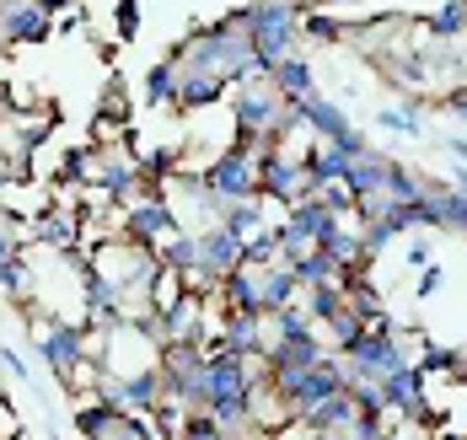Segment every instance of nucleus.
Here are the masks:
<instances>
[{
	"mask_svg": "<svg viewBox=\"0 0 467 440\" xmlns=\"http://www.w3.org/2000/svg\"><path fill=\"white\" fill-rule=\"evenodd\" d=\"M435 204H441V231H467V172H457V183H430Z\"/></svg>",
	"mask_w": 467,
	"mask_h": 440,
	"instance_id": "obj_27",
	"label": "nucleus"
},
{
	"mask_svg": "<svg viewBox=\"0 0 467 440\" xmlns=\"http://www.w3.org/2000/svg\"><path fill=\"white\" fill-rule=\"evenodd\" d=\"M317 333L327 339V349H333V354H349L355 343L366 339V317H355V306L344 301V312H338V317H327Z\"/></svg>",
	"mask_w": 467,
	"mask_h": 440,
	"instance_id": "obj_29",
	"label": "nucleus"
},
{
	"mask_svg": "<svg viewBox=\"0 0 467 440\" xmlns=\"http://www.w3.org/2000/svg\"><path fill=\"white\" fill-rule=\"evenodd\" d=\"M430 263H435V252H430V242H424V237H414V242H409V269L420 274V269H430Z\"/></svg>",
	"mask_w": 467,
	"mask_h": 440,
	"instance_id": "obj_46",
	"label": "nucleus"
},
{
	"mask_svg": "<svg viewBox=\"0 0 467 440\" xmlns=\"http://www.w3.org/2000/svg\"><path fill=\"white\" fill-rule=\"evenodd\" d=\"M424 92H414V97L403 102V107H381L376 113V129H392V135H409V140H424Z\"/></svg>",
	"mask_w": 467,
	"mask_h": 440,
	"instance_id": "obj_26",
	"label": "nucleus"
},
{
	"mask_svg": "<svg viewBox=\"0 0 467 440\" xmlns=\"http://www.w3.org/2000/svg\"><path fill=\"white\" fill-rule=\"evenodd\" d=\"M285 113V97L280 87L269 81V76H247V81H236L232 92V118H236V140H269L275 135V124H280Z\"/></svg>",
	"mask_w": 467,
	"mask_h": 440,
	"instance_id": "obj_6",
	"label": "nucleus"
},
{
	"mask_svg": "<svg viewBox=\"0 0 467 440\" xmlns=\"http://www.w3.org/2000/svg\"><path fill=\"white\" fill-rule=\"evenodd\" d=\"M150 440H167V435H150Z\"/></svg>",
	"mask_w": 467,
	"mask_h": 440,
	"instance_id": "obj_55",
	"label": "nucleus"
},
{
	"mask_svg": "<svg viewBox=\"0 0 467 440\" xmlns=\"http://www.w3.org/2000/svg\"><path fill=\"white\" fill-rule=\"evenodd\" d=\"M92 183L102 199H113V204H130V199L140 194L145 172L140 161H135V150L124 146V140H113V135H102V146L92 150Z\"/></svg>",
	"mask_w": 467,
	"mask_h": 440,
	"instance_id": "obj_8",
	"label": "nucleus"
},
{
	"mask_svg": "<svg viewBox=\"0 0 467 440\" xmlns=\"http://www.w3.org/2000/svg\"><path fill=\"white\" fill-rule=\"evenodd\" d=\"M446 150L462 161V172H467V135H446Z\"/></svg>",
	"mask_w": 467,
	"mask_h": 440,
	"instance_id": "obj_49",
	"label": "nucleus"
},
{
	"mask_svg": "<svg viewBox=\"0 0 467 440\" xmlns=\"http://www.w3.org/2000/svg\"><path fill=\"white\" fill-rule=\"evenodd\" d=\"M424 38H435V44H462L467 38V0L435 5V11L424 16Z\"/></svg>",
	"mask_w": 467,
	"mask_h": 440,
	"instance_id": "obj_25",
	"label": "nucleus"
},
{
	"mask_svg": "<svg viewBox=\"0 0 467 440\" xmlns=\"http://www.w3.org/2000/svg\"><path fill=\"white\" fill-rule=\"evenodd\" d=\"M323 354H327V339H323V333H301V339L275 343V349L264 354V365H269V376H296V371L317 365Z\"/></svg>",
	"mask_w": 467,
	"mask_h": 440,
	"instance_id": "obj_18",
	"label": "nucleus"
},
{
	"mask_svg": "<svg viewBox=\"0 0 467 440\" xmlns=\"http://www.w3.org/2000/svg\"><path fill=\"white\" fill-rule=\"evenodd\" d=\"M38 354H44V365L65 382V387H81V376L97 387V371L87 365L92 354H87V322H59V317H48L44 333H38Z\"/></svg>",
	"mask_w": 467,
	"mask_h": 440,
	"instance_id": "obj_5",
	"label": "nucleus"
},
{
	"mask_svg": "<svg viewBox=\"0 0 467 440\" xmlns=\"http://www.w3.org/2000/svg\"><path fill=\"white\" fill-rule=\"evenodd\" d=\"M54 440H65V435H54Z\"/></svg>",
	"mask_w": 467,
	"mask_h": 440,
	"instance_id": "obj_56",
	"label": "nucleus"
},
{
	"mask_svg": "<svg viewBox=\"0 0 467 440\" xmlns=\"http://www.w3.org/2000/svg\"><path fill=\"white\" fill-rule=\"evenodd\" d=\"M0 291H5V295H27V291H33V263H27L22 252L0 263Z\"/></svg>",
	"mask_w": 467,
	"mask_h": 440,
	"instance_id": "obj_37",
	"label": "nucleus"
},
{
	"mask_svg": "<svg viewBox=\"0 0 467 440\" xmlns=\"http://www.w3.org/2000/svg\"><path fill=\"white\" fill-rule=\"evenodd\" d=\"M275 387H280L290 419H301L306 408H317L323 397H333V392L344 387V360L327 349L317 365H306V371H296V376H275Z\"/></svg>",
	"mask_w": 467,
	"mask_h": 440,
	"instance_id": "obj_9",
	"label": "nucleus"
},
{
	"mask_svg": "<svg viewBox=\"0 0 467 440\" xmlns=\"http://www.w3.org/2000/svg\"><path fill=\"white\" fill-rule=\"evenodd\" d=\"M381 403H387V414H398L403 425H430V419H435V408H430V397H424L420 360H409L403 371H392V376L381 382Z\"/></svg>",
	"mask_w": 467,
	"mask_h": 440,
	"instance_id": "obj_13",
	"label": "nucleus"
},
{
	"mask_svg": "<svg viewBox=\"0 0 467 440\" xmlns=\"http://www.w3.org/2000/svg\"><path fill=\"white\" fill-rule=\"evenodd\" d=\"M119 419H124V408H113V403H102V397L87 403V408H76V430H81L87 440H102Z\"/></svg>",
	"mask_w": 467,
	"mask_h": 440,
	"instance_id": "obj_34",
	"label": "nucleus"
},
{
	"mask_svg": "<svg viewBox=\"0 0 467 440\" xmlns=\"http://www.w3.org/2000/svg\"><path fill=\"white\" fill-rule=\"evenodd\" d=\"M11 178H16V161L5 156V146H0V183H11Z\"/></svg>",
	"mask_w": 467,
	"mask_h": 440,
	"instance_id": "obj_51",
	"label": "nucleus"
},
{
	"mask_svg": "<svg viewBox=\"0 0 467 440\" xmlns=\"http://www.w3.org/2000/svg\"><path fill=\"white\" fill-rule=\"evenodd\" d=\"M172 231H183V220H178V210L161 194H145L135 204H124V237H135L145 247H161Z\"/></svg>",
	"mask_w": 467,
	"mask_h": 440,
	"instance_id": "obj_14",
	"label": "nucleus"
},
{
	"mask_svg": "<svg viewBox=\"0 0 467 440\" xmlns=\"http://www.w3.org/2000/svg\"><path fill=\"white\" fill-rule=\"evenodd\" d=\"M172 59L183 65V70H199V76H215V81H247V76H269V65L258 59L253 49V33H247V16L232 11V16H221V22H210V27H199L193 38H183Z\"/></svg>",
	"mask_w": 467,
	"mask_h": 440,
	"instance_id": "obj_1",
	"label": "nucleus"
},
{
	"mask_svg": "<svg viewBox=\"0 0 467 440\" xmlns=\"http://www.w3.org/2000/svg\"><path fill=\"white\" fill-rule=\"evenodd\" d=\"M81 22H87V16H81V11H59V22H54V27H59V33H76V27H81Z\"/></svg>",
	"mask_w": 467,
	"mask_h": 440,
	"instance_id": "obj_50",
	"label": "nucleus"
},
{
	"mask_svg": "<svg viewBox=\"0 0 467 440\" xmlns=\"http://www.w3.org/2000/svg\"><path fill=\"white\" fill-rule=\"evenodd\" d=\"M156 252H161V269H178V274H188V269H199V231H172V237L156 247Z\"/></svg>",
	"mask_w": 467,
	"mask_h": 440,
	"instance_id": "obj_33",
	"label": "nucleus"
},
{
	"mask_svg": "<svg viewBox=\"0 0 467 440\" xmlns=\"http://www.w3.org/2000/svg\"><path fill=\"white\" fill-rule=\"evenodd\" d=\"M178 70H183V65H178ZM221 92H226V81H215V76H199V70H183V87H178V107L199 113V107L221 102Z\"/></svg>",
	"mask_w": 467,
	"mask_h": 440,
	"instance_id": "obj_30",
	"label": "nucleus"
},
{
	"mask_svg": "<svg viewBox=\"0 0 467 440\" xmlns=\"http://www.w3.org/2000/svg\"><path fill=\"white\" fill-rule=\"evenodd\" d=\"M420 194H424L420 172H409L403 161H387V199H392V204H414Z\"/></svg>",
	"mask_w": 467,
	"mask_h": 440,
	"instance_id": "obj_36",
	"label": "nucleus"
},
{
	"mask_svg": "<svg viewBox=\"0 0 467 440\" xmlns=\"http://www.w3.org/2000/svg\"><path fill=\"white\" fill-rule=\"evenodd\" d=\"M323 146H333L338 150V156H349V161H360V156H371V140H366V135H360V129H355V124H349V129H344V135H338V140H323Z\"/></svg>",
	"mask_w": 467,
	"mask_h": 440,
	"instance_id": "obj_42",
	"label": "nucleus"
},
{
	"mask_svg": "<svg viewBox=\"0 0 467 440\" xmlns=\"http://www.w3.org/2000/svg\"><path fill=\"white\" fill-rule=\"evenodd\" d=\"M48 129H54V107H16V102L0 107V146L16 161V178L27 172V156L48 140Z\"/></svg>",
	"mask_w": 467,
	"mask_h": 440,
	"instance_id": "obj_10",
	"label": "nucleus"
},
{
	"mask_svg": "<svg viewBox=\"0 0 467 440\" xmlns=\"http://www.w3.org/2000/svg\"><path fill=\"white\" fill-rule=\"evenodd\" d=\"M178 440H232V435H226V430H221L204 408H193V414L183 419V430H178Z\"/></svg>",
	"mask_w": 467,
	"mask_h": 440,
	"instance_id": "obj_39",
	"label": "nucleus"
},
{
	"mask_svg": "<svg viewBox=\"0 0 467 440\" xmlns=\"http://www.w3.org/2000/svg\"><path fill=\"white\" fill-rule=\"evenodd\" d=\"M242 269H247V280H253L258 312H280V306H290V301L301 295V285H296V274H290L285 258H275V263H242Z\"/></svg>",
	"mask_w": 467,
	"mask_h": 440,
	"instance_id": "obj_16",
	"label": "nucleus"
},
{
	"mask_svg": "<svg viewBox=\"0 0 467 440\" xmlns=\"http://www.w3.org/2000/svg\"><path fill=\"white\" fill-rule=\"evenodd\" d=\"M33 237L48 242V247H76V242H81V220H76V215H65V210H48V215H38Z\"/></svg>",
	"mask_w": 467,
	"mask_h": 440,
	"instance_id": "obj_32",
	"label": "nucleus"
},
{
	"mask_svg": "<svg viewBox=\"0 0 467 440\" xmlns=\"http://www.w3.org/2000/svg\"><path fill=\"white\" fill-rule=\"evenodd\" d=\"M0 365H5V371H11L16 382H27V376H33V371H27V360H22L16 349H5V343H0Z\"/></svg>",
	"mask_w": 467,
	"mask_h": 440,
	"instance_id": "obj_48",
	"label": "nucleus"
},
{
	"mask_svg": "<svg viewBox=\"0 0 467 440\" xmlns=\"http://www.w3.org/2000/svg\"><path fill=\"white\" fill-rule=\"evenodd\" d=\"M355 414H360V408H355V392L338 387L333 397H323L317 408H306V414H301V425H306V430H349V425H355Z\"/></svg>",
	"mask_w": 467,
	"mask_h": 440,
	"instance_id": "obj_22",
	"label": "nucleus"
},
{
	"mask_svg": "<svg viewBox=\"0 0 467 440\" xmlns=\"http://www.w3.org/2000/svg\"><path fill=\"white\" fill-rule=\"evenodd\" d=\"M290 274H296V285H301V291H312V285L338 280V274H344V263H338L333 252H323V247H306V252H296V258H290Z\"/></svg>",
	"mask_w": 467,
	"mask_h": 440,
	"instance_id": "obj_23",
	"label": "nucleus"
},
{
	"mask_svg": "<svg viewBox=\"0 0 467 440\" xmlns=\"http://www.w3.org/2000/svg\"><path fill=\"white\" fill-rule=\"evenodd\" d=\"M269 146V140H236V146H226L210 167H204V178H210V189L226 199H253L258 194V150Z\"/></svg>",
	"mask_w": 467,
	"mask_h": 440,
	"instance_id": "obj_11",
	"label": "nucleus"
},
{
	"mask_svg": "<svg viewBox=\"0 0 467 440\" xmlns=\"http://www.w3.org/2000/svg\"><path fill=\"white\" fill-rule=\"evenodd\" d=\"M306 312H312V322H317V328H323L327 317H338V312H344V285H338V280L312 285V291H306Z\"/></svg>",
	"mask_w": 467,
	"mask_h": 440,
	"instance_id": "obj_35",
	"label": "nucleus"
},
{
	"mask_svg": "<svg viewBox=\"0 0 467 440\" xmlns=\"http://www.w3.org/2000/svg\"><path fill=\"white\" fill-rule=\"evenodd\" d=\"M317 440H355L349 430H317Z\"/></svg>",
	"mask_w": 467,
	"mask_h": 440,
	"instance_id": "obj_53",
	"label": "nucleus"
},
{
	"mask_svg": "<svg viewBox=\"0 0 467 440\" xmlns=\"http://www.w3.org/2000/svg\"><path fill=\"white\" fill-rule=\"evenodd\" d=\"M420 371H424V376H457V382H462V376H467V349H451V343L424 339Z\"/></svg>",
	"mask_w": 467,
	"mask_h": 440,
	"instance_id": "obj_31",
	"label": "nucleus"
},
{
	"mask_svg": "<svg viewBox=\"0 0 467 440\" xmlns=\"http://www.w3.org/2000/svg\"><path fill=\"white\" fill-rule=\"evenodd\" d=\"M349 33H355V27H344V22H333V16H306V22H301V38H317V44H349Z\"/></svg>",
	"mask_w": 467,
	"mask_h": 440,
	"instance_id": "obj_38",
	"label": "nucleus"
},
{
	"mask_svg": "<svg viewBox=\"0 0 467 440\" xmlns=\"http://www.w3.org/2000/svg\"><path fill=\"white\" fill-rule=\"evenodd\" d=\"M258 194L269 199V204H301V199H312L306 189V172H301V156H290L285 146H264L258 150Z\"/></svg>",
	"mask_w": 467,
	"mask_h": 440,
	"instance_id": "obj_12",
	"label": "nucleus"
},
{
	"mask_svg": "<svg viewBox=\"0 0 467 440\" xmlns=\"http://www.w3.org/2000/svg\"><path fill=\"white\" fill-rule=\"evenodd\" d=\"M387 440H392V435H387Z\"/></svg>",
	"mask_w": 467,
	"mask_h": 440,
	"instance_id": "obj_58",
	"label": "nucleus"
},
{
	"mask_svg": "<svg viewBox=\"0 0 467 440\" xmlns=\"http://www.w3.org/2000/svg\"><path fill=\"white\" fill-rule=\"evenodd\" d=\"M441 285H446V269H441V263H430V269H420V280H414V295H435L441 291Z\"/></svg>",
	"mask_w": 467,
	"mask_h": 440,
	"instance_id": "obj_45",
	"label": "nucleus"
},
{
	"mask_svg": "<svg viewBox=\"0 0 467 440\" xmlns=\"http://www.w3.org/2000/svg\"><path fill=\"white\" fill-rule=\"evenodd\" d=\"M430 440H467L462 430H441V435H430Z\"/></svg>",
	"mask_w": 467,
	"mask_h": 440,
	"instance_id": "obj_54",
	"label": "nucleus"
},
{
	"mask_svg": "<svg viewBox=\"0 0 467 440\" xmlns=\"http://www.w3.org/2000/svg\"><path fill=\"white\" fill-rule=\"evenodd\" d=\"M441 107H446L451 118H467V81H462V87H451V92L441 97Z\"/></svg>",
	"mask_w": 467,
	"mask_h": 440,
	"instance_id": "obj_47",
	"label": "nucleus"
},
{
	"mask_svg": "<svg viewBox=\"0 0 467 440\" xmlns=\"http://www.w3.org/2000/svg\"><path fill=\"white\" fill-rule=\"evenodd\" d=\"M150 435H156V425H150L145 414H124V419H119L102 440H150Z\"/></svg>",
	"mask_w": 467,
	"mask_h": 440,
	"instance_id": "obj_40",
	"label": "nucleus"
},
{
	"mask_svg": "<svg viewBox=\"0 0 467 440\" xmlns=\"http://www.w3.org/2000/svg\"><path fill=\"white\" fill-rule=\"evenodd\" d=\"M242 16H247V33H253V49L258 59L275 70L285 54L301 49V22H306V5L301 0H253V5H242Z\"/></svg>",
	"mask_w": 467,
	"mask_h": 440,
	"instance_id": "obj_3",
	"label": "nucleus"
},
{
	"mask_svg": "<svg viewBox=\"0 0 467 440\" xmlns=\"http://www.w3.org/2000/svg\"><path fill=\"white\" fill-rule=\"evenodd\" d=\"M16 440H27V435H16Z\"/></svg>",
	"mask_w": 467,
	"mask_h": 440,
	"instance_id": "obj_57",
	"label": "nucleus"
},
{
	"mask_svg": "<svg viewBox=\"0 0 467 440\" xmlns=\"http://www.w3.org/2000/svg\"><path fill=\"white\" fill-rule=\"evenodd\" d=\"M178 87H183L178 59H156L150 76H145V102H150V107H178Z\"/></svg>",
	"mask_w": 467,
	"mask_h": 440,
	"instance_id": "obj_28",
	"label": "nucleus"
},
{
	"mask_svg": "<svg viewBox=\"0 0 467 440\" xmlns=\"http://www.w3.org/2000/svg\"><path fill=\"white\" fill-rule=\"evenodd\" d=\"M269 81L280 87V97H285V102H306L312 92H317V76H312V59H306L301 49H296V54H285L280 65L269 70Z\"/></svg>",
	"mask_w": 467,
	"mask_h": 440,
	"instance_id": "obj_20",
	"label": "nucleus"
},
{
	"mask_svg": "<svg viewBox=\"0 0 467 440\" xmlns=\"http://www.w3.org/2000/svg\"><path fill=\"white\" fill-rule=\"evenodd\" d=\"M204 365H210V349L204 343H161L156 349V371H161V397L183 403V408H204Z\"/></svg>",
	"mask_w": 467,
	"mask_h": 440,
	"instance_id": "obj_4",
	"label": "nucleus"
},
{
	"mask_svg": "<svg viewBox=\"0 0 467 440\" xmlns=\"http://www.w3.org/2000/svg\"><path fill=\"white\" fill-rule=\"evenodd\" d=\"M221 343L242 354V360H264V312H226V322H221Z\"/></svg>",
	"mask_w": 467,
	"mask_h": 440,
	"instance_id": "obj_19",
	"label": "nucleus"
},
{
	"mask_svg": "<svg viewBox=\"0 0 467 440\" xmlns=\"http://www.w3.org/2000/svg\"><path fill=\"white\" fill-rule=\"evenodd\" d=\"M349 156H338L333 146H312V150H301V172H306V189L317 194V189H327V183H344L349 178Z\"/></svg>",
	"mask_w": 467,
	"mask_h": 440,
	"instance_id": "obj_21",
	"label": "nucleus"
},
{
	"mask_svg": "<svg viewBox=\"0 0 467 440\" xmlns=\"http://www.w3.org/2000/svg\"><path fill=\"white\" fill-rule=\"evenodd\" d=\"M113 27H119V38L130 44V38L140 33V0H119V11H113Z\"/></svg>",
	"mask_w": 467,
	"mask_h": 440,
	"instance_id": "obj_43",
	"label": "nucleus"
},
{
	"mask_svg": "<svg viewBox=\"0 0 467 440\" xmlns=\"http://www.w3.org/2000/svg\"><path fill=\"white\" fill-rule=\"evenodd\" d=\"M87 263H92L97 274L124 295V301H145L150 285H156V274H161V252H156V247H145V242H135V237H124V231H119V237H108Z\"/></svg>",
	"mask_w": 467,
	"mask_h": 440,
	"instance_id": "obj_2",
	"label": "nucleus"
},
{
	"mask_svg": "<svg viewBox=\"0 0 467 440\" xmlns=\"http://www.w3.org/2000/svg\"><path fill=\"white\" fill-rule=\"evenodd\" d=\"M22 237H27V231L16 226V215H0V263L22 252Z\"/></svg>",
	"mask_w": 467,
	"mask_h": 440,
	"instance_id": "obj_44",
	"label": "nucleus"
},
{
	"mask_svg": "<svg viewBox=\"0 0 467 440\" xmlns=\"http://www.w3.org/2000/svg\"><path fill=\"white\" fill-rule=\"evenodd\" d=\"M48 33L54 16L38 0H0V44H44Z\"/></svg>",
	"mask_w": 467,
	"mask_h": 440,
	"instance_id": "obj_15",
	"label": "nucleus"
},
{
	"mask_svg": "<svg viewBox=\"0 0 467 440\" xmlns=\"http://www.w3.org/2000/svg\"><path fill=\"white\" fill-rule=\"evenodd\" d=\"M38 5H44L48 16H59V11H70V0H38Z\"/></svg>",
	"mask_w": 467,
	"mask_h": 440,
	"instance_id": "obj_52",
	"label": "nucleus"
},
{
	"mask_svg": "<svg viewBox=\"0 0 467 440\" xmlns=\"http://www.w3.org/2000/svg\"><path fill=\"white\" fill-rule=\"evenodd\" d=\"M338 360H344V382H387L392 371L409 365V349L398 339V328H366V339Z\"/></svg>",
	"mask_w": 467,
	"mask_h": 440,
	"instance_id": "obj_7",
	"label": "nucleus"
},
{
	"mask_svg": "<svg viewBox=\"0 0 467 440\" xmlns=\"http://www.w3.org/2000/svg\"><path fill=\"white\" fill-rule=\"evenodd\" d=\"M221 226H226L232 237H242V242H247L253 231L275 226V220H269V199H264V194H253V199H232V210L221 215Z\"/></svg>",
	"mask_w": 467,
	"mask_h": 440,
	"instance_id": "obj_24",
	"label": "nucleus"
},
{
	"mask_svg": "<svg viewBox=\"0 0 467 440\" xmlns=\"http://www.w3.org/2000/svg\"><path fill=\"white\" fill-rule=\"evenodd\" d=\"M317 204H323V210H333V215H344V220H349V215H355V194H349V189H344V183H327V189H317Z\"/></svg>",
	"mask_w": 467,
	"mask_h": 440,
	"instance_id": "obj_41",
	"label": "nucleus"
},
{
	"mask_svg": "<svg viewBox=\"0 0 467 440\" xmlns=\"http://www.w3.org/2000/svg\"><path fill=\"white\" fill-rule=\"evenodd\" d=\"M199 269H204L210 280L236 274V269H242V237H232L221 220H215V226H204V231H199Z\"/></svg>",
	"mask_w": 467,
	"mask_h": 440,
	"instance_id": "obj_17",
	"label": "nucleus"
}]
</instances>
